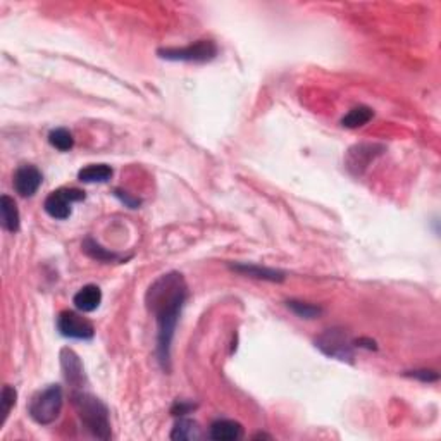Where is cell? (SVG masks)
<instances>
[{
	"label": "cell",
	"mask_w": 441,
	"mask_h": 441,
	"mask_svg": "<svg viewBox=\"0 0 441 441\" xmlns=\"http://www.w3.org/2000/svg\"><path fill=\"white\" fill-rule=\"evenodd\" d=\"M48 144H51L54 149L60 150V152H68L75 147V138H73V133L66 128H57L52 129L48 133Z\"/></svg>",
	"instance_id": "17"
},
{
	"label": "cell",
	"mask_w": 441,
	"mask_h": 441,
	"mask_svg": "<svg viewBox=\"0 0 441 441\" xmlns=\"http://www.w3.org/2000/svg\"><path fill=\"white\" fill-rule=\"evenodd\" d=\"M0 214H2V226L9 233H18L21 228V218H19V209L16 206L14 198L9 195H2L0 198Z\"/></svg>",
	"instance_id": "14"
},
{
	"label": "cell",
	"mask_w": 441,
	"mask_h": 441,
	"mask_svg": "<svg viewBox=\"0 0 441 441\" xmlns=\"http://www.w3.org/2000/svg\"><path fill=\"white\" fill-rule=\"evenodd\" d=\"M16 398H18V393L11 385H4L2 388V397H0V414H2V419H0V426L6 424L7 418H9L12 407L16 405Z\"/></svg>",
	"instance_id": "20"
},
{
	"label": "cell",
	"mask_w": 441,
	"mask_h": 441,
	"mask_svg": "<svg viewBox=\"0 0 441 441\" xmlns=\"http://www.w3.org/2000/svg\"><path fill=\"white\" fill-rule=\"evenodd\" d=\"M161 59L174 60V63H211L218 57V45L212 40H198V42L181 48H161L157 51Z\"/></svg>",
	"instance_id": "5"
},
{
	"label": "cell",
	"mask_w": 441,
	"mask_h": 441,
	"mask_svg": "<svg viewBox=\"0 0 441 441\" xmlns=\"http://www.w3.org/2000/svg\"><path fill=\"white\" fill-rule=\"evenodd\" d=\"M405 376H408V378H414V379H419V381L423 383H432V381H438L440 376L435 373V371H427V369H420V371H408V373H405Z\"/></svg>",
	"instance_id": "21"
},
{
	"label": "cell",
	"mask_w": 441,
	"mask_h": 441,
	"mask_svg": "<svg viewBox=\"0 0 441 441\" xmlns=\"http://www.w3.org/2000/svg\"><path fill=\"white\" fill-rule=\"evenodd\" d=\"M102 302V289L97 287V285H87L76 293L75 298H73V304L75 307L80 310V312H93L100 307Z\"/></svg>",
	"instance_id": "12"
},
{
	"label": "cell",
	"mask_w": 441,
	"mask_h": 441,
	"mask_svg": "<svg viewBox=\"0 0 441 441\" xmlns=\"http://www.w3.org/2000/svg\"><path fill=\"white\" fill-rule=\"evenodd\" d=\"M112 178V167L107 164H90L78 173L81 183H107Z\"/></svg>",
	"instance_id": "15"
},
{
	"label": "cell",
	"mask_w": 441,
	"mask_h": 441,
	"mask_svg": "<svg viewBox=\"0 0 441 441\" xmlns=\"http://www.w3.org/2000/svg\"><path fill=\"white\" fill-rule=\"evenodd\" d=\"M71 400L73 405L76 408L78 418H80L85 430L92 432L95 438L109 440L110 419L107 405H105L100 398H97L95 395L88 393L85 388H81V390H73Z\"/></svg>",
	"instance_id": "2"
},
{
	"label": "cell",
	"mask_w": 441,
	"mask_h": 441,
	"mask_svg": "<svg viewBox=\"0 0 441 441\" xmlns=\"http://www.w3.org/2000/svg\"><path fill=\"white\" fill-rule=\"evenodd\" d=\"M116 197H119V198H121V202H122V203H126V206H128V207H132V209H137V207L140 206V200H138V198H132L128 193H126V191L116 190Z\"/></svg>",
	"instance_id": "23"
},
{
	"label": "cell",
	"mask_w": 441,
	"mask_h": 441,
	"mask_svg": "<svg viewBox=\"0 0 441 441\" xmlns=\"http://www.w3.org/2000/svg\"><path fill=\"white\" fill-rule=\"evenodd\" d=\"M231 269L235 272H240L243 276H250L255 277V280H264V281H271V283H281L285 281V275L283 271H277V269H271V267H262V265H257V264H233Z\"/></svg>",
	"instance_id": "10"
},
{
	"label": "cell",
	"mask_w": 441,
	"mask_h": 441,
	"mask_svg": "<svg viewBox=\"0 0 441 441\" xmlns=\"http://www.w3.org/2000/svg\"><path fill=\"white\" fill-rule=\"evenodd\" d=\"M64 403V393L63 388L59 385H51L45 390L38 391L33 398H31L30 405H28V414L40 426H48L60 415Z\"/></svg>",
	"instance_id": "3"
},
{
	"label": "cell",
	"mask_w": 441,
	"mask_h": 441,
	"mask_svg": "<svg viewBox=\"0 0 441 441\" xmlns=\"http://www.w3.org/2000/svg\"><path fill=\"white\" fill-rule=\"evenodd\" d=\"M195 408V405L193 403H185V402H176L174 403V407H173V415H179V418H181V415H185V414H190L191 410H193Z\"/></svg>",
	"instance_id": "22"
},
{
	"label": "cell",
	"mask_w": 441,
	"mask_h": 441,
	"mask_svg": "<svg viewBox=\"0 0 441 441\" xmlns=\"http://www.w3.org/2000/svg\"><path fill=\"white\" fill-rule=\"evenodd\" d=\"M316 346L326 357L336 358L340 362H350L352 364L355 358L354 343L349 338V334L345 333V329H326L324 333L316 338Z\"/></svg>",
	"instance_id": "4"
},
{
	"label": "cell",
	"mask_w": 441,
	"mask_h": 441,
	"mask_svg": "<svg viewBox=\"0 0 441 441\" xmlns=\"http://www.w3.org/2000/svg\"><path fill=\"white\" fill-rule=\"evenodd\" d=\"M287 307L292 310L293 314L302 319H316L322 314V309L317 307V305L307 304V302H300V300H288Z\"/></svg>",
	"instance_id": "19"
},
{
	"label": "cell",
	"mask_w": 441,
	"mask_h": 441,
	"mask_svg": "<svg viewBox=\"0 0 441 441\" xmlns=\"http://www.w3.org/2000/svg\"><path fill=\"white\" fill-rule=\"evenodd\" d=\"M209 436L216 441H235L243 436V427L236 420L219 419L211 424Z\"/></svg>",
	"instance_id": "11"
},
{
	"label": "cell",
	"mask_w": 441,
	"mask_h": 441,
	"mask_svg": "<svg viewBox=\"0 0 441 441\" xmlns=\"http://www.w3.org/2000/svg\"><path fill=\"white\" fill-rule=\"evenodd\" d=\"M83 252L92 257V259L100 260V262H112V260L119 259L116 254H112V252L105 250L104 247H100V245L97 243L93 238H90V236L83 242Z\"/></svg>",
	"instance_id": "18"
},
{
	"label": "cell",
	"mask_w": 441,
	"mask_h": 441,
	"mask_svg": "<svg viewBox=\"0 0 441 441\" xmlns=\"http://www.w3.org/2000/svg\"><path fill=\"white\" fill-rule=\"evenodd\" d=\"M373 117H374L373 109L366 107V105H361V107H355L350 110V112L341 119V124L350 129L361 128V126L367 124V122L373 119Z\"/></svg>",
	"instance_id": "16"
},
{
	"label": "cell",
	"mask_w": 441,
	"mask_h": 441,
	"mask_svg": "<svg viewBox=\"0 0 441 441\" xmlns=\"http://www.w3.org/2000/svg\"><path fill=\"white\" fill-rule=\"evenodd\" d=\"M60 366H63L64 378H66L68 385L71 386L73 390L85 388V369L76 352H73L71 349H63V352H60Z\"/></svg>",
	"instance_id": "9"
},
{
	"label": "cell",
	"mask_w": 441,
	"mask_h": 441,
	"mask_svg": "<svg viewBox=\"0 0 441 441\" xmlns=\"http://www.w3.org/2000/svg\"><path fill=\"white\" fill-rule=\"evenodd\" d=\"M186 298L188 285L176 271L159 276L147 289V309L157 322V361L166 373L171 371V345Z\"/></svg>",
	"instance_id": "1"
},
{
	"label": "cell",
	"mask_w": 441,
	"mask_h": 441,
	"mask_svg": "<svg viewBox=\"0 0 441 441\" xmlns=\"http://www.w3.org/2000/svg\"><path fill=\"white\" fill-rule=\"evenodd\" d=\"M202 438L203 431L197 420L183 418V415L176 420V424H174L173 427V432H171V440L176 441H193Z\"/></svg>",
	"instance_id": "13"
},
{
	"label": "cell",
	"mask_w": 441,
	"mask_h": 441,
	"mask_svg": "<svg viewBox=\"0 0 441 441\" xmlns=\"http://www.w3.org/2000/svg\"><path fill=\"white\" fill-rule=\"evenodd\" d=\"M85 200V191L78 188H60L52 191L43 202V209L52 219L64 220L71 216V206Z\"/></svg>",
	"instance_id": "6"
},
{
	"label": "cell",
	"mask_w": 441,
	"mask_h": 441,
	"mask_svg": "<svg viewBox=\"0 0 441 441\" xmlns=\"http://www.w3.org/2000/svg\"><path fill=\"white\" fill-rule=\"evenodd\" d=\"M42 181L43 174L38 167L33 164H23L16 169L12 185H14L16 193H19L21 197H33Z\"/></svg>",
	"instance_id": "8"
},
{
	"label": "cell",
	"mask_w": 441,
	"mask_h": 441,
	"mask_svg": "<svg viewBox=\"0 0 441 441\" xmlns=\"http://www.w3.org/2000/svg\"><path fill=\"white\" fill-rule=\"evenodd\" d=\"M57 329L64 338H71V340H92L95 329L93 324L80 314L73 312V310H63L57 317Z\"/></svg>",
	"instance_id": "7"
}]
</instances>
